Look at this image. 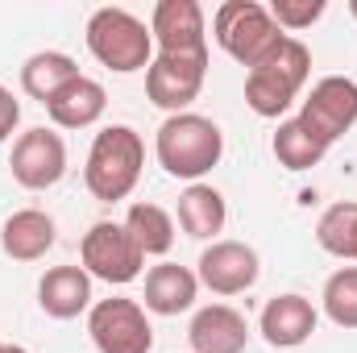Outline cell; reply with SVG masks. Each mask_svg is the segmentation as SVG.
<instances>
[{
	"label": "cell",
	"instance_id": "3957f363",
	"mask_svg": "<svg viewBox=\"0 0 357 353\" xmlns=\"http://www.w3.org/2000/svg\"><path fill=\"white\" fill-rule=\"evenodd\" d=\"M212 33L220 42V50L229 59H237L241 67H262L270 54L287 42V33L278 29V21L270 17L266 4L258 0H225L212 17Z\"/></svg>",
	"mask_w": 357,
	"mask_h": 353
},
{
	"label": "cell",
	"instance_id": "603a6c76",
	"mask_svg": "<svg viewBox=\"0 0 357 353\" xmlns=\"http://www.w3.org/2000/svg\"><path fill=\"white\" fill-rule=\"evenodd\" d=\"M324 154H328V150H324L299 121H282V125H278V133H274V158H278L287 171H312V167H320Z\"/></svg>",
	"mask_w": 357,
	"mask_h": 353
},
{
	"label": "cell",
	"instance_id": "d6986e66",
	"mask_svg": "<svg viewBox=\"0 0 357 353\" xmlns=\"http://www.w3.org/2000/svg\"><path fill=\"white\" fill-rule=\"evenodd\" d=\"M178 225H183V233L187 237H195V241H208V237H216L220 229H225V195L216 191V187H208V183H191L183 195H178Z\"/></svg>",
	"mask_w": 357,
	"mask_h": 353
},
{
	"label": "cell",
	"instance_id": "7c38bea8",
	"mask_svg": "<svg viewBox=\"0 0 357 353\" xmlns=\"http://www.w3.org/2000/svg\"><path fill=\"white\" fill-rule=\"evenodd\" d=\"M150 33L158 42V54H208L204 8L195 0H158Z\"/></svg>",
	"mask_w": 357,
	"mask_h": 353
},
{
	"label": "cell",
	"instance_id": "9c48e42d",
	"mask_svg": "<svg viewBox=\"0 0 357 353\" xmlns=\"http://www.w3.org/2000/svg\"><path fill=\"white\" fill-rule=\"evenodd\" d=\"M204 75H208V54H158L146 67V96L150 104L175 117L187 112V104L204 91Z\"/></svg>",
	"mask_w": 357,
	"mask_h": 353
},
{
	"label": "cell",
	"instance_id": "5b68a950",
	"mask_svg": "<svg viewBox=\"0 0 357 353\" xmlns=\"http://www.w3.org/2000/svg\"><path fill=\"white\" fill-rule=\"evenodd\" d=\"M307 71H312V50L299 38H287L262 67L245 75V104L258 117H282L295 104V96L303 91Z\"/></svg>",
	"mask_w": 357,
	"mask_h": 353
},
{
	"label": "cell",
	"instance_id": "cb8c5ba5",
	"mask_svg": "<svg viewBox=\"0 0 357 353\" xmlns=\"http://www.w3.org/2000/svg\"><path fill=\"white\" fill-rule=\"evenodd\" d=\"M324 316L337 329H357V266H341L324 283Z\"/></svg>",
	"mask_w": 357,
	"mask_h": 353
},
{
	"label": "cell",
	"instance_id": "83f0119b",
	"mask_svg": "<svg viewBox=\"0 0 357 353\" xmlns=\"http://www.w3.org/2000/svg\"><path fill=\"white\" fill-rule=\"evenodd\" d=\"M349 13H354V17H357V0H349Z\"/></svg>",
	"mask_w": 357,
	"mask_h": 353
},
{
	"label": "cell",
	"instance_id": "9a60e30c",
	"mask_svg": "<svg viewBox=\"0 0 357 353\" xmlns=\"http://www.w3.org/2000/svg\"><path fill=\"white\" fill-rule=\"evenodd\" d=\"M38 303L54 320H75L91 308V274L84 266H54L38 283Z\"/></svg>",
	"mask_w": 357,
	"mask_h": 353
},
{
	"label": "cell",
	"instance_id": "44dd1931",
	"mask_svg": "<svg viewBox=\"0 0 357 353\" xmlns=\"http://www.w3.org/2000/svg\"><path fill=\"white\" fill-rule=\"evenodd\" d=\"M125 229L137 241L142 254H167L175 246V220L158 204H133L125 212Z\"/></svg>",
	"mask_w": 357,
	"mask_h": 353
},
{
	"label": "cell",
	"instance_id": "2e32d148",
	"mask_svg": "<svg viewBox=\"0 0 357 353\" xmlns=\"http://www.w3.org/2000/svg\"><path fill=\"white\" fill-rule=\"evenodd\" d=\"M54 246V216L42 208H21L4 220L0 229V250L13 262H38Z\"/></svg>",
	"mask_w": 357,
	"mask_h": 353
},
{
	"label": "cell",
	"instance_id": "4fadbf2b",
	"mask_svg": "<svg viewBox=\"0 0 357 353\" xmlns=\"http://www.w3.org/2000/svg\"><path fill=\"white\" fill-rule=\"evenodd\" d=\"M191 353H245L250 345V324L237 308L229 303H208L191 316L187 329Z\"/></svg>",
	"mask_w": 357,
	"mask_h": 353
},
{
	"label": "cell",
	"instance_id": "7402d4cb",
	"mask_svg": "<svg viewBox=\"0 0 357 353\" xmlns=\"http://www.w3.org/2000/svg\"><path fill=\"white\" fill-rule=\"evenodd\" d=\"M316 241H320V250L324 254H333V258H357V204L354 200H345V204H333L324 216H320V225H316Z\"/></svg>",
	"mask_w": 357,
	"mask_h": 353
},
{
	"label": "cell",
	"instance_id": "30bf717a",
	"mask_svg": "<svg viewBox=\"0 0 357 353\" xmlns=\"http://www.w3.org/2000/svg\"><path fill=\"white\" fill-rule=\"evenodd\" d=\"M13 179L25 187V191H46L54 187L59 179L67 175V146L54 129L38 125V129H25L17 142H13Z\"/></svg>",
	"mask_w": 357,
	"mask_h": 353
},
{
	"label": "cell",
	"instance_id": "5bb4252c",
	"mask_svg": "<svg viewBox=\"0 0 357 353\" xmlns=\"http://www.w3.org/2000/svg\"><path fill=\"white\" fill-rule=\"evenodd\" d=\"M262 337L274 350H295L316 333V308L303 295H274L262 308Z\"/></svg>",
	"mask_w": 357,
	"mask_h": 353
},
{
	"label": "cell",
	"instance_id": "e0dca14e",
	"mask_svg": "<svg viewBox=\"0 0 357 353\" xmlns=\"http://www.w3.org/2000/svg\"><path fill=\"white\" fill-rule=\"evenodd\" d=\"M104 108H108V96H104V88H100L96 80H88V75L71 80L59 96L46 100V112H50V121H54L59 129H88V125H96V121L104 117Z\"/></svg>",
	"mask_w": 357,
	"mask_h": 353
},
{
	"label": "cell",
	"instance_id": "8fae6325",
	"mask_svg": "<svg viewBox=\"0 0 357 353\" xmlns=\"http://www.w3.org/2000/svg\"><path fill=\"white\" fill-rule=\"evenodd\" d=\"M258 274H262L258 250L245 241H212L199 254V283L216 295H241L258 283Z\"/></svg>",
	"mask_w": 357,
	"mask_h": 353
},
{
	"label": "cell",
	"instance_id": "d4e9b609",
	"mask_svg": "<svg viewBox=\"0 0 357 353\" xmlns=\"http://www.w3.org/2000/svg\"><path fill=\"white\" fill-rule=\"evenodd\" d=\"M324 0H274L270 4V17L278 21V29H307L312 21L324 17Z\"/></svg>",
	"mask_w": 357,
	"mask_h": 353
},
{
	"label": "cell",
	"instance_id": "ffe728a7",
	"mask_svg": "<svg viewBox=\"0 0 357 353\" xmlns=\"http://www.w3.org/2000/svg\"><path fill=\"white\" fill-rule=\"evenodd\" d=\"M71 80H79V67H75V59L63 54V50H42V54L25 59V67H21V88H25V96H33V100H42V104H46L50 96H59Z\"/></svg>",
	"mask_w": 357,
	"mask_h": 353
},
{
	"label": "cell",
	"instance_id": "8992f818",
	"mask_svg": "<svg viewBox=\"0 0 357 353\" xmlns=\"http://www.w3.org/2000/svg\"><path fill=\"white\" fill-rule=\"evenodd\" d=\"M79 258L84 270L91 278H104L108 287H125L142 274L146 254L137 250V241L129 237L125 225L116 220H96L88 233H84V246H79Z\"/></svg>",
	"mask_w": 357,
	"mask_h": 353
},
{
	"label": "cell",
	"instance_id": "7a4b0ae2",
	"mask_svg": "<svg viewBox=\"0 0 357 353\" xmlns=\"http://www.w3.org/2000/svg\"><path fill=\"white\" fill-rule=\"evenodd\" d=\"M154 154L162 163V171L175 179H199L208 175L220 154H225V133L212 117L199 112H175L158 125L154 137Z\"/></svg>",
	"mask_w": 357,
	"mask_h": 353
},
{
	"label": "cell",
	"instance_id": "52a82bcc",
	"mask_svg": "<svg viewBox=\"0 0 357 353\" xmlns=\"http://www.w3.org/2000/svg\"><path fill=\"white\" fill-rule=\"evenodd\" d=\"M91 345L100 353H150L154 350V329L146 320V308L137 299H100L88 312Z\"/></svg>",
	"mask_w": 357,
	"mask_h": 353
},
{
	"label": "cell",
	"instance_id": "484cf974",
	"mask_svg": "<svg viewBox=\"0 0 357 353\" xmlns=\"http://www.w3.org/2000/svg\"><path fill=\"white\" fill-rule=\"evenodd\" d=\"M17 121H21V104L13 100V91L0 84V142L17 129Z\"/></svg>",
	"mask_w": 357,
	"mask_h": 353
},
{
	"label": "cell",
	"instance_id": "277c9868",
	"mask_svg": "<svg viewBox=\"0 0 357 353\" xmlns=\"http://www.w3.org/2000/svg\"><path fill=\"white\" fill-rule=\"evenodd\" d=\"M88 50L116 75L146 71L154 63V33L129 8H96L88 17Z\"/></svg>",
	"mask_w": 357,
	"mask_h": 353
},
{
	"label": "cell",
	"instance_id": "6da1fadb",
	"mask_svg": "<svg viewBox=\"0 0 357 353\" xmlns=\"http://www.w3.org/2000/svg\"><path fill=\"white\" fill-rule=\"evenodd\" d=\"M146 167V142L137 129L129 125H108L96 133L88 150V167H84V183L100 204H116L125 200Z\"/></svg>",
	"mask_w": 357,
	"mask_h": 353
},
{
	"label": "cell",
	"instance_id": "ac0fdd59",
	"mask_svg": "<svg viewBox=\"0 0 357 353\" xmlns=\"http://www.w3.org/2000/svg\"><path fill=\"white\" fill-rule=\"evenodd\" d=\"M199 295V274H191L178 262H162L146 274V308L158 316H178L195 303Z\"/></svg>",
	"mask_w": 357,
	"mask_h": 353
},
{
	"label": "cell",
	"instance_id": "ba28073f",
	"mask_svg": "<svg viewBox=\"0 0 357 353\" xmlns=\"http://www.w3.org/2000/svg\"><path fill=\"white\" fill-rule=\"evenodd\" d=\"M324 150L341 137V133H349L357 125V84L349 75H328V80H320L312 96L303 100V112L295 117Z\"/></svg>",
	"mask_w": 357,
	"mask_h": 353
},
{
	"label": "cell",
	"instance_id": "4316f807",
	"mask_svg": "<svg viewBox=\"0 0 357 353\" xmlns=\"http://www.w3.org/2000/svg\"><path fill=\"white\" fill-rule=\"evenodd\" d=\"M0 353H29V350H25V345H4V341H0Z\"/></svg>",
	"mask_w": 357,
	"mask_h": 353
}]
</instances>
